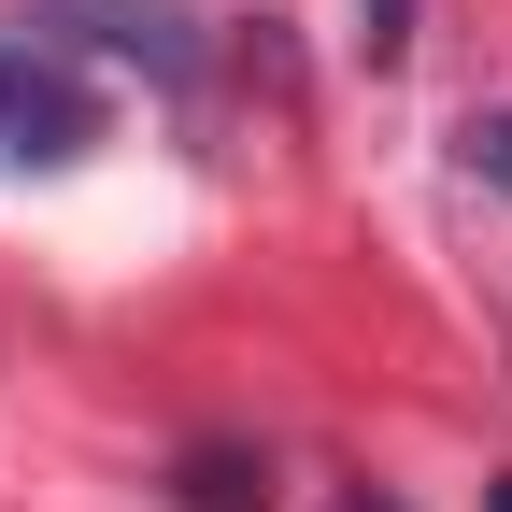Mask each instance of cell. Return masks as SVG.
I'll return each instance as SVG.
<instances>
[{
  "mask_svg": "<svg viewBox=\"0 0 512 512\" xmlns=\"http://www.w3.org/2000/svg\"><path fill=\"white\" fill-rule=\"evenodd\" d=\"M185 512H271V470L256 456H185Z\"/></svg>",
  "mask_w": 512,
  "mask_h": 512,
  "instance_id": "3",
  "label": "cell"
},
{
  "mask_svg": "<svg viewBox=\"0 0 512 512\" xmlns=\"http://www.w3.org/2000/svg\"><path fill=\"white\" fill-rule=\"evenodd\" d=\"M86 143H100V86L57 43H15V29H0V171H72Z\"/></svg>",
  "mask_w": 512,
  "mask_h": 512,
  "instance_id": "1",
  "label": "cell"
},
{
  "mask_svg": "<svg viewBox=\"0 0 512 512\" xmlns=\"http://www.w3.org/2000/svg\"><path fill=\"white\" fill-rule=\"evenodd\" d=\"M356 43H370V72H384V57H413V0H356Z\"/></svg>",
  "mask_w": 512,
  "mask_h": 512,
  "instance_id": "4",
  "label": "cell"
},
{
  "mask_svg": "<svg viewBox=\"0 0 512 512\" xmlns=\"http://www.w3.org/2000/svg\"><path fill=\"white\" fill-rule=\"evenodd\" d=\"M470 171H498V185H512V114H470Z\"/></svg>",
  "mask_w": 512,
  "mask_h": 512,
  "instance_id": "5",
  "label": "cell"
},
{
  "mask_svg": "<svg viewBox=\"0 0 512 512\" xmlns=\"http://www.w3.org/2000/svg\"><path fill=\"white\" fill-rule=\"evenodd\" d=\"M57 29H86V43H114V57H143L157 86H200V29H185L171 0H57Z\"/></svg>",
  "mask_w": 512,
  "mask_h": 512,
  "instance_id": "2",
  "label": "cell"
},
{
  "mask_svg": "<svg viewBox=\"0 0 512 512\" xmlns=\"http://www.w3.org/2000/svg\"><path fill=\"white\" fill-rule=\"evenodd\" d=\"M342 512H399V498H384V484H356V498H342Z\"/></svg>",
  "mask_w": 512,
  "mask_h": 512,
  "instance_id": "6",
  "label": "cell"
}]
</instances>
